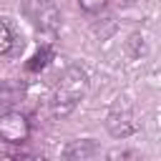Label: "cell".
<instances>
[{"label":"cell","instance_id":"cell-1","mask_svg":"<svg viewBox=\"0 0 161 161\" xmlns=\"http://www.w3.org/2000/svg\"><path fill=\"white\" fill-rule=\"evenodd\" d=\"M86 88H88L86 70L78 68V65H70L60 75V83H58V88H55V93L50 98V113L53 116H60V118L68 116L75 108V103L80 101V96L86 93Z\"/></svg>","mask_w":161,"mask_h":161},{"label":"cell","instance_id":"cell-2","mask_svg":"<svg viewBox=\"0 0 161 161\" xmlns=\"http://www.w3.org/2000/svg\"><path fill=\"white\" fill-rule=\"evenodd\" d=\"M23 15L40 33H55L60 25V10L50 0H23Z\"/></svg>","mask_w":161,"mask_h":161},{"label":"cell","instance_id":"cell-3","mask_svg":"<svg viewBox=\"0 0 161 161\" xmlns=\"http://www.w3.org/2000/svg\"><path fill=\"white\" fill-rule=\"evenodd\" d=\"M30 138V121L25 113L20 111H5L0 113V141L5 143H13V146H20Z\"/></svg>","mask_w":161,"mask_h":161},{"label":"cell","instance_id":"cell-4","mask_svg":"<svg viewBox=\"0 0 161 161\" xmlns=\"http://www.w3.org/2000/svg\"><path fill=\"white\" fill-rule=\"evenodd\" d=\"M106 128L113 138H126L136 131V121H133L131 111H113L106 121Z\"/></svg>","mask_w":161,"mask_h":161},{"label":"cell","instance_id":"cell-5","mask_svg":"<svg viewBox=\"0 0 161 161\" xmlns=\"http://www.w3.org/2000/svg\"><path fill=\"white\" fill-rule=\"evenodd\" d=\"M25 96V83L20 80H0V111H10Z\"/></svg>","mask_w":161,"mask_h":161},{"label":"cell","instance_id":"cell-6","mask_svg":"<svg viewBox=\"0 0 161 161\" xmlns=\"http://www.w3.org/2000/svg\"><path fill=\"white\" fill-rule=\"evenodd\" d=\"M96 153H98V143H96L93 138H80V141H70V143L65 146V151H63V156H65V158H70V161L91 158V156H96Z\"/></svg>","mask_w":161,"mask_h":161},{"label":"cell","instance_id":"cell-7","mask_svg":"<svg viewBox=\"0 0 161 161\" xmlns=\"http://www.w3.org/2000/svg\"><path fill=\"white\" fill-rule=\"evenodd\" d=\"M50 58H53V48L43 45V48H40V50H38V53L28 60V65H25V68H28L30 73H38V70H43V68L50 63Z\"/></svg>","mask_w":161,"mask_h":161},{"label":"cell","instance_id":"cell-8","mask_svg":"<svg viewBox=\"0 0 161 161\" xmlns=\"http://www.w3.org/2000/svg\"><path fill=\"white\" fill-rule=\"evenodd\" d=\"M13 43H15V35H13L10 25L5 20H0V53H8L13 48Z\"/></svg>","mask_w":161,"mask_h":161},{"label":"cell","instance_id":"cell-9","mask_svg":"<svg viewBox=\"0 0 161 161\" xmlns=\"http://www.w3.org/2000/svg\"><path fill=\"white\" fill-rule=\"evenodd\" d=\"M78 5H80V10H86V13H98V10L106 5V0H78Z\"/></svg>","mask_w":161,"mask_h":161},{"label":"cell","instance_id":"cell-10","mask_svg":"<svg viewBox=\"0 0 161 161\" xmlns=\"http://www.w3.org/2000/svg\"><path fill=\"white\" fill-rule=\"evenodd\" d=\"M108 158H136V153L133 151H111Z\"/></svg>","mask_w":161,"mask_h":161},{"label":"cell","instance_id":"cell-11","mask_svg":"<svg viewBox=\"0 0 161 161\" xmlns=\"http://www.w3.org/2000/svg\"><path fill=\"white\" fill-rule=\"evenodd\" d=\"M118 3H133V0H118Z\"/></svg>","mask_w":161,"mask_h":161}]
</instances>
